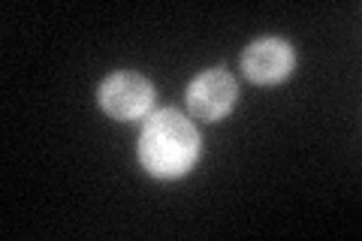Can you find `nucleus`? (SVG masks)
I'll return each instance as SVG.
<instances>
[{
    "label": "nucleus",
    "mask_w": 362,
    "mask_h": 241,
    "mask_svg": "<svg viewBox=\"0 0 362 241\" xmlns=\"http://www.w3.org/2000/svg\"><path fill=\"white\" fill-rule=\"evenodd\" d=\"M235 97H239V88H235V78L226 70L199 73L187 85V109L202 121H221L223 114H230Z\"/></svg>",
    "instance_id": "4"
},
{
    "label": "nucleus",
    "mask_w": 362,
    "mask_h": 241,
    "mask_svg": "<svg viewBox=\"0 0 362 241\" xmlns=\"http://www.w3.org/2000/svg\"><path fill=\"white\" fill-rule=\"evenodd\" d=\"M97 97L115 121H139L154 106V85L139 73H115L100 85Z\"/></svg>",
    "instance_id": "2"
},
{
    "label": "nucleus",
    "mask_w": 362,
    "mask_h": 241,
    "mask_svg": "<svg viewBox=\"0 0 362 241\" xmlns=\"http://www.w3.org/2000/svg\"><path fill=\"white\" fill-rule=\"evenodd\" d=\"M142 169L154 178H181L199 157V133L178 109H157L148 114L136 145Z\"/></svg>",
    "instance_id": "1"
},
{
    "label": "nucleus",
    "mask_w": 362,
    "mask_h": 241,
    "mask_svg": "<svg viewBox=\"0 0 362 241\" xmlns=\"http://www.w3.org/2000/svg\"><path fill=\"white\" fill-rule=\"evenodd\" d=\"M296 66V52L287 40L266 37L251 42L242 52V73L257 85H278Z\"/></svg>",
    "instance_id": "3"
}]
</instances>
